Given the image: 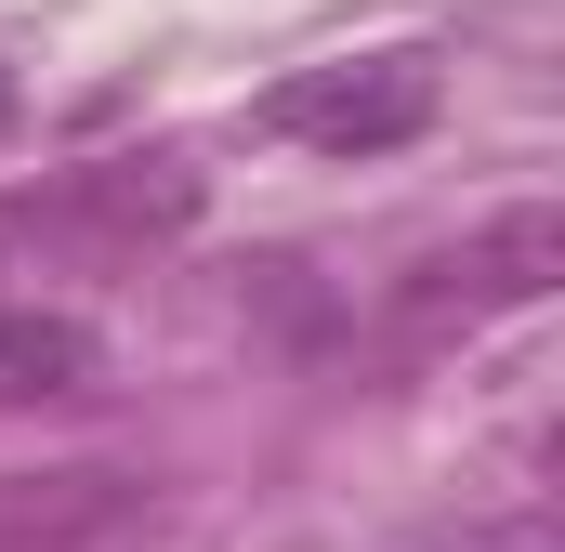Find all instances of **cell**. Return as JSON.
Instances as JSON below:
<instances>
[{"label":"cell","mask_w":565,"mask_h":552,"mask_svg":"<svg viewBox=\"0 0 565 552\" xmlns=\"http://www.w3.org/2000/svg\"><path fill=\"white\" fill-rule=\"evenodd\" d=\"M553 276H565V211H553V198H513L487 237L434 251V264L395 289V316H408V329H487V316L553 302Z\"/></svg>","instance_id":"7a4b0ae2"},{"label":"cell","mask_w":565,"mask_h":552,"mask_svg":"<svg viewBox=\"0 0 565 552\" xmlns=\"http://www.w3.org/2000/svg\"><path fill=\"white\" fill-rule=\"evenodd\" d=\"M460 552H553V540H540V527H473Z\"/></svg>","instance_id":"3957f363"},{"label":"cell","mask_w":565,"mask_h":552,"mask_svg":"<svg viewBox=\"0 0 565 552\" xmlns=\"http://www.w3.org/2000/svg\"><path fill=\"white\" fill-rule=\"evenodd\" d=\"M434 106H447L434 53H342V66H302L264 93V132L316 145V158H395L434 132Z\"/></svg>","instance_id":"6da1fadb"},{"label":"cell","mask_w":565,"mask_h":552,"mask_svg":"<svg viewBox=\"0 0 565 552\" xmlns=\"http://www.w3.org/2000/svg\"><path fill=\"white\" fill-rule=\"evenodd\" d=\"M0 132H13V79H0Z\"/></svg>","instance_id":"277c9868"}]
</instances>
